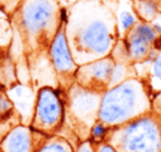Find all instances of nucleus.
<instances>
[{
    "mask_svg": "<svg viewBox=\"0 0 161 152\" xmlns=\"http://www.w3.org/2000/svg\"><path fill=\"white\" fill-rule=\"evenodd\" d=\"M98 1L78 3L64 24L69 50L78 66L109 56L117 43L116 17Z\"/></svg>",
    "mask_w": 161,
    "mask_h": 152,
    "instance_id": "1",
    "label": "nucleus"
},
{
    "mask_svg": "<svg viewBox=\"0 0 161 152\" xmlns=\"http://www.w3.org/2000/svg\"><path fill=\"white\" fill-rule=\"evenodd\" d=\"M151 111L152 101L145 82L132 76L104 93L98 120L108 128H114Z\"/></svg>",
    "mask_w": 161,
    "mask_h": 152,
    "instance_id": "2",
    "label": "nucleus"
},
{
    "mask_svg": "<svg viewBox=\"0 0 161 152\" xmlns=\"http://www.w3.org/2000/svg\"><path fill=\"white\" fill-rule=\"evenodd\" d=\"M58 12L56 0H21L17 10L18 29L27 46L50 47L62 24Z\"/></svg>",
    "mask_w": 161,
    "mask_h": 152,
    "instance_id": "3",
    "label": "nucleus"
},
{
    "mask_svg": "<svg viewBox=\"0 0 161 152\" xmlns=\"http://www.w3.org/2000/svg\"><path fill=\"white\" fill-rule=\"evenodd\" d=\"M105 142L116 152H161V121L151 111L123 126L109 128Z\"/></svg>",
    "mask_w": 161,
    "mask_h": 152,
    "instance_id": "4",
    "label": "nucleus"
},
{
    "mask_svg": "<svg viewBox=\"0 0 161 152\" xmlns=\"http://www.w3.org/2000/svg\"><path fill=\"white\" fill-rule=\"evenodd\" d=\"M102 96V93L84 88L75 82L67 90L64 117L69 118L82 142L88 140L91 129L98 121Z\"/></svg>",
    "mask_w": 161,
    "mask_h": 152,
    "instance_id": "5",
    "label": "nucleus"
},
{
    "mask_svg": "<svg viewBox=\"0 0 161 152\" xmlns=\"http://www.w3.org/2000/svg\"><path fill=\"white\" fill-rule=\"evenodd\" d=\"M58 93V90L44 86L36 95L33 118L30 127L47 137L58 133L64 125L65 103Z\"/></svg>",
    "mask_w": 161,
    "mask_h": 152,
    "instance_id": "6",
    "label": "nucleus"
},
{
    "mask_svg": "<svg viewBox=\"0 0 161 152\" xmlns=\"http://www.w3.org/2000/svg\"><path fill=\"white\" fill-rule=\"evenodd\" d=\"M116 62L112 56L80 65L75 73V83L94 92L104 93L109 88Z\"/></svg>",
    "mask_w": 161,
    "mask_h": 152,
    "instance_id": "7",
    "label": "nucleus"
},
{
    "mask_svg": "<svg viewBox=\"0 0 161 152\" xmlns=\"http://www.w3.org/2000/svg\"><path fill=\"white\" fill-rule=\"evenodd\" d=\"M157 36L150 23L137 21L136 24L125 33L123 40L129 62H143L152 50Z\"/></svg>",
    "mask_w": 161,
    "mask_h": 152,
    "instance_id": "8",
    "label": "nucleus"
},
{
    "mask_svg": "<svg viewBox=\"0 0 161 152\" xmlns=\"http://www.w3.org/2000/svg\"><path fill=\"white\" fill-rule=\"evenodd\" d=\"M50 58L56 74L64 79H72L75 82V73L78 65L75 63L66 39L64 24H61L50 44Z\"/></svg>",
    "mask_w": 161,
    "mask_h": 152,
    "instance_id": "9",
    "label": "nucleus"
},
{
    "mask_svg": "<svg viewBox=\"0 0 161 152\" xmlns=\"http://www.w3.org/2000/svg\"><path fill=\"white\" fill-rule=\"evenodd\" d=\"M42 133L33 130L30 126H17L0 141V152H36L44 143L36 142V140H39L38 137Z\"/></svg>",
    "mask_w": 161,
    "mask_h": 152,
    "instance_id": "10",
    "label": "nucleus"
},
{
    "mask_svg": "<svg viewBox=\"0 0 161 152\" xmlns=\"http://www.w3.org/2000/svg\"><path fill=\"white\" fill-rule=\"evenodd\" d=\"M8 97L11 100L14 107L17 108L21 118H28L29 126L33 118L36 96L29 87L23 85H17L8 92Z\"/></svg>",
    "mask_w": 161,
    "mask_h": 152,
    "instance_id": "11",
    "label": "nucleus"
},
{
    "mask_svg": "<svg viewBox=\"0 0 161 152\" xmlns=\"http://www.w3.org/2000/svg\"><path fill=\"white\" fill-rule=\"evenodd\" d=\"M134 11L139 21L149 23L161 14L160 0H134Z\"/></svg>",
    "mask_w": 161,
    "mask_h": 152,
    "instance_id": "12",
    "label": "nucleus"
},
{
    "mask_svg": "<svg viewBox=\"0 0 161 152\" xmlns=\"http://www.w3.org/2000/svg\"><path fill=\"white\" fill-rule=\"evenodd\" d=\"M36 152H75L73 145L63 137L51 136L44 141Z\"/></svg>",
    "mask_w": 161,
    "mask_h": 152,
    "instance_id": "13",
    "label": "nucleus"
},
{
    "mask_svg": "<svg viewBox=\"0 0 161 152\" xmlns=\"http://www.w3.org/2000/svg\"><path fill=\"white\" fill-rule=\"evenodd\" d=\"M147 62L150 63V88L161 93V52H158L153 61Z\"/></svg>",
    "mask_w": 161,
    "mask_h": 152,
    "instance_id": "14",
    "label": "nucleus"
},
{
    "mask_svg": "<svg viewBox=\"0 0 161 152\" xmlns=\"http://www.w3.org/2000/svg\"><path fill=\"white\" fill-rule=\"evenodd\" d=\"M108 131H109V128L106 125H104L102 121H97L94 126L92 127L90 131V138L88 140L93 143V144H99L102 142H105L106 138H107Z\"/></svg>",
    "mask_w": 161,
    "mask_h": 152,
    "instance_id": "15",
    "label": "nucleus"
},
{
    "mask_svg": "<svg viewBox=\"0 0 161 152\" xmlns=\"http://www.w3.org/2000/svg\"><path fill=\"white\" fill-rule=\"evenodd\" d=\"M118 19H119V25H120L121 31L125 32V33H127L137 23L136 14H132L129 10H123V11H120Z\"/></svg>",
    "mask_w": 161,
    "mask_h": 152,
    "instance_id": "16",
    "label": "nucleus"
},
{
    "mask_svg": "<svg viewBox=\"0 0 161 152\" xmlns=\"http://www.w3.org/2000/svg\"><path fill=\"white\" fill-rule=\"evenodd\" d=\"M11 32L7 21L0 19V46H6L10 42Z\"/></svg>",
    "mask_w": 161,
    "mask_h": 152,
    "instance_id": "17",
    "label": "nucleus"
},
{
    "mask_svg": "<svg viewBox=\"0 0 161 152\" xmlns=\"http://www.w3.org/2000/svg\"><path fill=\"white\" fill-rule=\"evenodd\" d=\"M12 109H14V105H12L8 95L1 93V95H0V116H6Z\"/></svg>",
    "mask_w": 161,
    "mask_h": 152,
    "instance_id": "18",
    "label": "nucleus"
},
{
    "mask_svg": "<svg viewBox=\"0 0 161 152\" xmlns=\"http://www.w3.org/2000/svg\"><path fill=\"white\" fill-rule=\"evenodd\" d=\"M75 152H95V145L90 140L80 142Z\"/></svg>",
    "mask_w": 161,
    "mask_h": 152,
    "instance_id": "19",
    "label": "nucleus"
},
{
    "mask_svg": "<svg viewBox=\"0 0 161 152\" xmlns=\"http://www.w3.org/2000/svg\"><path fill=\"white\" fill-rule=\"evenodd\" d=\"M95 152H116V150L112 147L108 142H102L97 144Z\"/></svg>",
    "mask_w": 161,
    "mask_h": 152,
    "instance_id": "20",
    "label": "nucleus"
},
{
    "mask_svg": "<svg viewBox=\"0 0 161 152\" xmlns=\"http://www.w3.org/2000/svg\"><path fill=\"white\" fill-rule=\"evenodd\" d=\"M152 28H153V31L156 32L157 35H161V25H160V23H153V24H152Z\"/></svg>",
    "mask_w": 161,
    "mask_h": 152,
    "instance_id": "21",
    "label": "nucleus"
},
{
    "mask_svg": "<svg viewBox=\"0 0 161 152\" xmlns=\"http://www.w3.org/2000/svg\"><path fill=\"white\" fill-rule=\"evenodd\" d=\"M0 95H1V92H0Z\"/></svg>",
    "mask_w": 161,
    "mask_h": 152,
    "instance_id": "22",
    "label": "nucleus"
},
{
    "mask_svg": "<svg viewBox=\"0 0 161 152\" xmlns=\"http://www.w3.org/2000/svg\"><path fill=\"white\" fill-rule=\"evenodd\" d=\"M160 25H161V23H160Z\"/></svg>",
    "mask_w": 161,
    "mask_h": 152,
    "instance_id": "23",
    "label": "nucleus"
},
{
    "mask_svg": "<svg viewBox=\"0 0 161 152\" xmlns=\"http://www.w3.org/2000/svg\"><path fill=\"white\" fill-rule=\"evenodd\" d=\"M160 1H161V0H160Z\"/></svg>",
    "mask_w": 161,
    "mask_h": 152,
    "instance_id": "24",
    "label": "nucleus"
}]
</instances>
